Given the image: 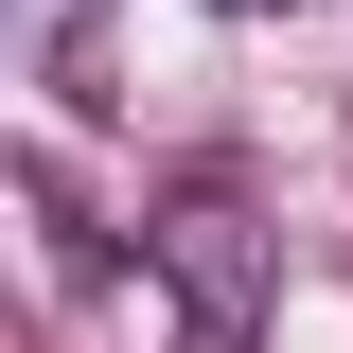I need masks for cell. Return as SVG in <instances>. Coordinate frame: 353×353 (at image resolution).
<instances>
[{
  "label": "cell",
  "mask_w": 353,
  "mask_h": 353,
  "mask_svg": "<svg viewBox=\"0 0 353 353\" xmlns=\"http://www.w3.org/2000/svg\"><path fill=\"white\" fill-rule=\"evenodd\" d=\"M141 265H159V301L194 318V336H265V301H283V230H265L230 176H176L159 212H141Z\"/></svg>",
  "instance_id": "cell-1"
},
{
  "label": "cell",
  "mask_w": 353,
  "mask_h": 353,
  "mask_svg": "<svg viewBox=\"0 0 353 353\" xmlns=\"http://www.w3.org/2000/svg\"><path fill=\"white\" fill-rule=\"evenodd\" d=\"M18 212H36V265H53V283H88V265H106V248H88V212H71V176H53V159H18Z\"/></svg>",
  "instance_id": "cell-2"
},
{
  "label": "cell",
  "mask_w": 353,
  "mask_h": 353,
  "mask_svg": "<svg viewBox=\"0 0 353 353\" xmlns=\"http://www.w3.org/2000/svg\"><path fill=\"white\" fill-rule=\"evenodd\" d=\"M194 353H248V336H194Z\"/></svg>",
  "instance_id": "cell-3"
},
{
  "label": "cell",
  "mask_w": 353,
  "mask_h": 353,
  "mask_svg": "<svg viewBox=\"0 0 353 353\" xmlns=\"http://www.w3.org/2000/svg\"><path fill=\"white\" fill-rule=\"evenodd\" d=\"M230 18H265V0H230Z\"/></svg>",
  "instance_id": "cell-4"
}]
</instances>
